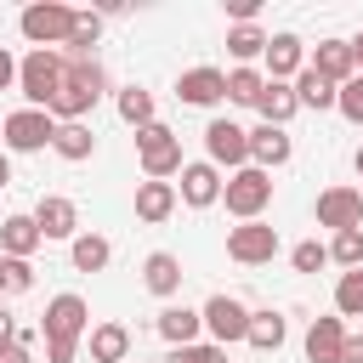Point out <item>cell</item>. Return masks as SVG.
Instances as JSON below:
<instances>
[{
	"label": "cell",
	"mask_w": 363,
	"mask_h": 363,
	"mask_svg": "<svg viewBox=\"0 0 363 363\" xmlns=\"http://www.w3.org/2000/svg\"><path fill=\"white\" fill-rule=\"evenodd\" d=\"M62 62H68V57H62ZM102 91H108L102 62H68V68H62V91L51 96V108H45V113H51L57 125H79V119L102 102Z\"/></svg>",
	"instance_id": "cell-1"
},
{
	"label": "cell",
	"mask_w": 363,
	"mask_h": 363,
	"mask_svg": "<svg viewBox=\"0 0 363 363\" xmlns=\"http://www.w3.org/2000/svg\"><path fill=\"white\" fill-rule=\"evenodd\" d=\"M74 17H79V11L62 6V0H34V6H23L17 28H23L28 51H62L68 34H74Z\"/></svg>",
	"instance_id": "cell-2"
},
{
	"label": "cell",
	"mask_w": 363,
	"mask_h": 363,
	"mask_svg": "<svg viewBox=\"0 0 363 363\" xmlns=\"http://www.w3.org/2000/svg\"><path fill=\"white\" fill-rule=\"evenodd\" d=\"M136 159H142V176L147 182H170V176H182V136L170 130V125H147V130H136Z\"/></svg>",
	"instance_id": "cell-3"
},
{
	"label": "cell",
	"mask_w": 363,
	"mask_h": 363,
	"mask_svg": "<svg viewBox=\"0 0 363 363\" xmlns=\"http://www.w3.org/2000/svg\"><path fill=\"white\" fill-rule=\"evenodd\" d=\"M221 204H227V216H238V221H261V216H267V204H272V176H267V170H255V164L233 170V176H227V187H221Z\"/></svg>",
	"instance_id": "cell-4"
},
{
	"label": "cell",
	"mask_w": 363,
	"mask_h": 363,
	"mask_svg": "<svg viewBox=\"0 0 363 363\" xmlns=\"http://www.w3.org/2000/svg\"><path fill=\"white\" fill-rule=\"evenodd\" d=\"M62 51H28L17 62V91L28 96V108H51V96L62 91Z\"/></svg>",
	"instance_id": "cell-5"
},
{
	"label": "cell",
	"mask_w": 363,
	"mask_h": 363,
	"mask_svg": "<svg viewBox=\"0 0 363 363\" xmlns=\"http://www.w3.org/2000/svg\"><path fill=\"white\" fill-rule=\"evenodd\" d=\"M51 142H57V119L45 108H17V113L0 119V147L6 153H40Z\"/></svg>",
	"instance_id": "cell-6"
},
{
	"label": "cell",
	"mask_w": 363,
	"mask_h": 363,
	"mask_svg": "<svg viewBox=\"0 0 363 363\" xmlns=\"http://www.w3.org/2000/svg\"><path fill=\"white\" fill-rule=\"evenodd\" d=\"M199 312H204V329H210L216 346H238V340H250V306H244L238 295L221 289V295H210Z\"/></svg>",
	"instance_id": "cell-7"
},
{
	"label": "cell",
	"mask_w": 363,
	"mask_h": 363,
	"mask_svg": "<svg viewBox=\"0 0 363 363\" xmlns=\"http://www.w3.org/2000/svg\"><path fill=\"white\" fill-rule=\"evenodd\" d=\"M227 255H233L238 267H267V261L278 255V227H267V221H238V227H227Z\"/></svg>",
	"instance_id": "cell-8"
},
{
	"label": "cell",
	"mask_w": 363,
	"mask_h": 363,
	"mask_svg": "<svg viewBox=\"0 0 363 363\" xmlns=\"http://www.w3.org/2000/svg\"><path fill=\"white\" fill-rule=\"evenodd\" d=\"M204 153H210V164L221 170H244L250 164V130L244 125H233V119H210L204 125Z\"/></svg>",
	"instance_id": "cell-9"
},
{
	"label": "cell",
	"mask_w": 363,
	"mask_h": 363,
	"mask_svg": "<svg viewBox=\"0 0 363 363\" xmlns=\"http://www.w3.org/2000/svg\"><path fill=\"white\" fill-rule=\"evenodd\" d=\"M40 329H45V340H85L91 335V306L79 295H51Z\"/></svg>",
	"instance_id": "cell-10"
},
{
	"label": "cell",
	"mask_w": 363,
	"mask_h": 363,
	"mask_svg": "<svg viewBox=\"0 0 363 363\" xmlns=\"http://www.w3.org/2000/svg\"><path fill=\"white\" fill-rule=\"evenodd\" d=\"M221 170L210 164V159H187L182 164V182H176V199L187 204V210H210V204H221Z\"/></svg>",
	"instance_id": "cell-11"
},
{
	"label": "cell",
	"mask_w": 363,
	"mask_h": 363,
	"mask_svg": "<svg viewBox=\"0 0 363 363\" xmlns=\"http://www.w3.org/2000/svg\"><path fill=\"white\" fill-rule=\"evenodd\" d=\"M318 227H329V233H346V227H363V193L357 187H323L318 193Z\"/></svg>",
	"instance_id": "cell-12"
},
{
	"label": "cell",
	"mask_w": 363,
	"mask_h": 363,
	"mask_svg": "<svg viewBox=\"0 0 363 363\" xmlns=\"http://www.w3.org/2000/svg\"><path fill=\"white\" fill-rule=\"evenodd\" d=\"M34 216V227H40V238H79V204L74 199H62V193H40V204L28 210Z\"/></svg>",
	"instance_id": "cell-13"
},
{
	"label": "cell",
	"mask_w": 363,
	"mask_h": 363,
	"mask_svg": "<svg viewBox=\"0 0 363 363\" xmlns=\"http://www.w3.org/2000/svg\"><path fill=\"white\" fill-rule=\"evenodd\" d=\"M176 96L187 108H216V102H227V74L221 68H187L176 79Z\"/></svg>",
	"instance_id": "cell-14"
},
{
	"label": "cell",
	"mask_w": 363,
	"mask_h": 363,
	"mask_svg": "<svg viewBox=\"0 0 363 363\" xmlns=\"http://www.w3.org/2000/svg\"><path fill=\"white\" fill-rule=\"evenodd\" d=\"M289 153H295V142H289V130L284 125H255L250 130V164L255 170H278V164H289Z\"/></svg>",
	"instance_id": "cell-15"
},
{
	"label": "cell",
	"mask_w": 363,
	"mask_h": 363,
	"mask_svg": "<svg viewBox=\"0 0 363 363\" xmlns=\"http://www.w3.org/2000/svg\"><path fill=\"white\" fill-rule=\"evenodd\" d=\"M306 68H318L329 85H346V79H357V57H352V40H318Z\"/></svg>",
	"instance_id": "cell-16"
},
{
	"label": "cell",
	"mask_w": 363,
	"mask_h": 363,
	"mask_svg": "<svg viewBox=\"0 0 363 363\" xmlns=\"http://www.w3.org/2000/svg\"><path fill=\"white\" fill-rule=\"evenodd\" d=\"M301 346H306V363H340V346H346V318H312Z\"/></svg>",
	"instance_id": "cell-17"
},
{
	"label": "cell",
	"mask_w": 363,
	"mask_h": 363,
	"mask_svg": "<svg viewBox=\"0 0 363 363\" xmlns=\"http://www.w3.org/2000/svg\"><path fill=\"white\" fill-rule=\"evenodd\" d=\"M267 79H295L301 68H306V45H301V34H267Z\"/></svg>",
	"instance_id": "cell-18"
},
{
	"label": "cell",
	"mask_w": 363,
	"mask_h": 363,
	"mask_svg": "<svg viewBox=\"0 0 363 363\" xmlns=\"http://www.w3.org/2000/svg\"><path fill=\"white\" fill-rule=\"evenodd\" d=\"M176 182H136V221H147V227H159V221H170L176 216Z\"/></svg>",
	"instance_id": "cell-19"
},
{
	"label": "cell",
	"mask_w": 363,
	"mask_h": 363,
	"mask_svg": "<svg viewBox=\"0 0 363 363\" xmlns=\"http://www.w3.org/2000/svg\"><path fill=\"white\" fill-rule=\"evenodd\" d=\"M182 278H187V272H182V261H176L170 250H153V255L142 261V289L159 295V301H170V295L182 289Z\"/></svg>",
	"instance_id": "cell-20"
},
{
	"label": "cell",
	"mask_w": 363,
	"mask_h": 363,
	"mask_svg": "<svg viewBox=\"0 0 363 363\" xmlns=\"http://www.w3.org/2000/svg\"><path fill=\"white\" fill-rule=\"evenodd\" d=\"M255 113H261V125H289V119L301 113V96H295V79H267V91H261V102H255Z\"/></svg>",
	"instance_id": "cell-21"
},
{
	"label": "cell",
	"mask_w": 363,
	"mask_h": 363,
	"mask_svg": "<svg viewBox=\"0 0 363 363\" xmlns=\"http://www.w3.org/2000/svg\"><path fill=\"white\" fill-rule=\"evenodd\" d=\"M40 244H45V238H40L34 216H6V221H0V255H11V261H34Z\"/></svg>",
	"instance_id": "cell-22"
},
{
	"label": "cell",
	"mask_w": 363,
	"mask_h": 363,
	"mask_svg": "<svg viewBox=\"0 0 363 363\" xmlns=\"http://www.w3.org/2000/svg\"><path fill=\"white\" fill-rule=\"evenodd\" d=\"M153 323L170 346H199V335H204V312H193V306H164Z\"/></svg>",
	"instance_id": "cell-23"
},
{
	"label": "cell",
	"mask_w": 363,
	"mask_h": 363,
	"mask_svg": "<svg viewBox=\"0 0 363 363\" xmlns=\"http://www.w3.org/2000/svg\"><path fill=\"white\" fill-rule=\"evenodd\" d=\"M85 346H91V363H130V329L125 323H96L85 335Z\"/></svg>",
	"instance_id": "cell-24"
},
{
	"label": "cell",
	"mask_w": 363,
	"mask_h": 363,
	"mask_svg": "<svg viewBox=\"0 0 363 363\" xmlns=\"http://www.w3.org/2000/svg\"><path fill=\"white\" fill-rule=\"evenodd\" d=\"M96 40H102V11H79L62 57H68V62H96Z\"/></svg>",
	"instance_id": "cell-25"
},
{
	"label": "cell",
	"mask_w": 363,
	"mask_h": 363,
	"mask_svg": "<svg viewBox=\"0 0 363 363\" xmlns=\"http://www.w3.org/2000/svg\"><path fill=\"white\" fill-rule=\"evenodd\" d=\"M51 153H57V159H68V164H85V159L96 153V130H91L85 119H79V125H57Z\"/></svg>",
	"instance_id": "cell-26"
},
{
	"label": "cell",
	"mask_w": 363,
	"mask_h": 363,
	"mask_svg": "<svg viewBox=\"0 0 363 363\" xmlns=\"http://www.w3.org/2000/svg\"><path fill=\"white\" fill-rule=\"evenodd\" d=\"M68 261H74V272H102V267L113 261V244H108L102 233H79V238L68 244Z\"/></svg>",
	"instance_id": "cell-27"
},
{
	"label": "cell",
	"mask_w": 363,
	"mask_h": 363,
	"mask_svg": "<svg viewBox=\"0 0 363 363\" xmlns=\"http://www.w3.org/2000/svg\"><path fill=\"white\" fill-rule=\"evenodd\" d=\"M227 51H233L238 68H255V57H267V34L255 23H233L227 28Z\"/></svg>",
	"instance_id": "cell-28"
},
{
	"label": "cell",
	"mask_w": 363,
	"mask_h": 363,
	"mask_svg": "<svg viewBox=\"0 0 363 363\" xmlns=\"http://www.w3.org/2000/svg\"><path fill=\"white\" fill-rule=\"evenodd\" d=\"M295 96H301V108H318V113H323V108L340 102V85H329L318 68H301V74H295Z\"/></svg>",
	"instance_id": "cell-29"
},
{
	"label": "cell",
	"mask_w": 363,
	"mask_h": 363,
	"mask_svg": "<svg viewBox=\"0 0 363 363\" xmlns=\"http://www.w3.org/2000/svg\"><path fill=\"white\" fill-rule=\"evenodd\" d=\"M113 108H119V119H125L130 130H147V125H153V91H147V85H125V91L113 96Z\"/></svg>",
	"instance_id": "cell-30"
},
{
	"label": "cell",
	"mask_w": 363,
	"mask_h": 363,
	"mask_svg": "<svg viewBox=\"0 0 363 363\" xmlns=\"http://www.w3.org/2000/svg\"><path fill=\"white\" fill-rule=\"evenodd\" d=\"M284 335H289L284 312H272V306L250 312V346H255V352H278V346H284Z\"/></svg>",
	"instance_id": "cell-31"
},
{
	"label": "cell",
	"mask_w": 363,
	"mask_h": 363,
	"mask_svg": "<svg viewBox=\"0 0 363 363\" xmlns=\"http://www.w3.org/2000/svg\"><path fill=\"white\" fill-rule=\"evenodd\" d=\"M261 91H267V74H261V68H233V74H227V102L255 108V102H261Z\"/></svg>",
	"instance_id": "cell-32"
},
{
	"label": "cell",
	"mask_w": 363,
	"mask_h": 363,
	"mask_svg": "<svg viewBox=\"0 0 363 363\" xmlns=\"http://www.w3.org/2000/svg\"><path fill=\"white\" fill-rule=\"evenodd\" d=\"M335 318H363V267L335 278Z\"/></svg>",
	"instance_id": "cell-33"
},
{
	"label": "cell",
	"mask_w": 363,
	"mask_h": 363,
	"mask_svg": "<svg viewBox=\"0 0 363 363\" xmlns=\"http://www.w3.org/2000/svg\"><path fill=\"white\" fill-rule=\"evenodd\" d=\"M329 261H335V267H346V272H352V267H363V227L335 233V238H329Z\"/></svg>",
	"instance_id": "cell-34"
},
{
	"label": "cell",
	"mask_w": 363,
	"mask_h": 363,
	"mask_svg": "<svg viewBox=\"0 0 363 363\" xmlns=\"http://www.w3.org/2000/svg\"><path fill=\"white\" fill-rule=\"evenodd\" d=\"M28 289H34V261L0 255V295H28Z\"/></svg>",
	"instance_id": "cell-35"
},
{
	"label": "cell",
	"mask_w": 363,
	"mask_h": 363,
	"mask_svg": "<svg viewBox=\"0 0 363 363\" xmlns=\"http://www.w3.org/2000/svg\"><path fill=\"white\" fill-rule=\"evenodd\" d=\"M289 267H295V272H318V267H329V244H318V238H301V244L289 250Z\"/></svg>",
	"instance_id": "cell-36"
},
{
	"label": "cell",
	"mask_w": 363,
	"mask_h": 363,
	"mask_svg": "<svg viewBox=\"0 0 363 363\" xmlns=\"http://www.w3.org/2000/svg\"><path fill=\"white\" fill-rule=\"evenodd\" d=\"M164 363H227V346H216V340H199V346H170V357Z\"/></svg>",
	"instance_id": "cell-37"
},
{
	"label": "cell",
	"mask_w": 363,
	"mask_h": 363,
	"mask_svg": "<svg viewBox=\"0 0 363 363\" xmlns=\"http://www.w3.org/2000/svg\"><path fill=\"white\" fill-rule=\"evenodd\" d=\"M335 113H340V119H352V125L363 130V74L340 85V102H335Z\"/></svg>",
	"instance_id": "cell-38"
},
{
	"label": "cell",
	"mask_w": 363,
	"mask_h": 363,
	"mask_svg": "<svg viewBox=\"0 0 363 363\" xmlns=\"http://www.w3.org/2000/svg\"><path fill=\"white\" fill-rule=\"evenodd\" d=\"M85 340H45V363H74Z\"/></svg>",
	"instance_id": "cell-39"
},
{
	"label": "cell",
	"mask_w": 363,
	"mask_h": 363,
	"mask_svg": "<svg viewBox=\"0 0 363 363\" xmlns=\"http://www.w3.org/2000/svg\"><path fill=\"white\" fill-rule=\"evenodd\" d=\"M0 363H34V352H28V335H17V340L0 352Z\"/></svg>",
	"instance_id": "cell-40"
},
{
	"label": "cell",
	"mask_w": 363,
	"mask_h": 363,
	"mask_svg": "<svg viewBox=\"0 0 363 363\" xmlns=\"http://www.w3.org/2000/svg\"><path fill=\"white\" fill-rule=\"evenodd\" d=\"M227 11H233V23H255L261 0H227Z\"/></svg>",
	"instance_id": "cell-41"
},
{
	"label": "cell",
	"mask_w": 363,
	"mask_h": 363,
	"mask_svg": "<svg viewBox=\"0 0 363 363\" xmlns=\"http://www.w3.org/2000/svg\"><path fill=\"white\" fill-rule=\"evenodd\" d=\"M11 85H17V57L0 45V91H11Z\"/></svg>",
	"instance_id": "cell-42"
},
{
	"label": "cell",
	"mask_w": 363,
	"mask_h": 363,
	"mask_svg": "<svg viewBox=\"0 0 363 363\" xmlns=\"http://www.w3.org/2000/svg\"><path fill=\"white\" fill-rule=\"evenodd\" d=\"M11 340H17V318H11V312H6V306H0V352H6V346H11Z\"/></svg>",
	"instance_id": "cell-43"
},
{
	"label": "cell",
	"mask_w": 363,
	"mask_h": 363,
	"mask_svg": "<svg viewBox=\"0 0 363 363\" xmlns=\"http://www.w3.org/2000/svg\"><path fill=\"white\" fill-rule=\"evenodd\" d=\"M340 363H363V335H346V346H340Z\"/></svg>",
	"instance_id": "cell-44"
},
{
	"label": "cell",
	"mask_w": 363,
	"mask_h": 363,
	"mask_svg": "<svg viewBox=\"0 0 363 363\" xmlns=\"http://www.w3.org/2000/svg\"><path fill=\"white\" fill-rule=\"evenodd\" d=\"M0 187H11V159H6V147H0Z\"/></svg>",
	"instance_id": "cell-45"
},
{
	"label": "cell",
	"mask_w": 363,
	"mask_h": 363,
	"mask_svg": "<svg viewBox=\"0 0 363 363\" xmlns=\"http://www.w3.org/2000/svg\"><path fill=\"white\" fill-rule=\"evenodd\" d=\"M352 57H357V74H363V34H352Z\"/></svg>",
	"instance_id": "cell-46"
},
{
	"label": "cell",
	"mask_w": 363,
	"mask_h": 363,
	"mask_svg": "<svg viewBox=\"0 0 363 363\" xmlns=\"http://www.w3.org/2000/svg\"><path fill=\"white\" fill-rule=\"evenodd\" d=\"M352 170H357V176H363V142H357V153H352Z\"/></svg>",
	"instance_id": "cell-47"
}]
</instances>
